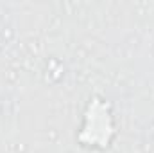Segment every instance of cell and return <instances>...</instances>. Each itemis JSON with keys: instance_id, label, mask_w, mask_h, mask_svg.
<instances>
[{"instance_id": "obj_1", "label": "cell", "mask_w": 154, "mask_h": 153, "mask_svg": "<svg viewBox=\"0 0 154 153\" xmlns=\"http://www.w3.org/2000/svg\"><path fill=\"white\" fill-rule=\"evenodd\" d=\"M115 139L116 124L111 103L100 96L90 97L75 133V142L84 150L104 151L113 144Z\"/></svg>"}]
</instances>
